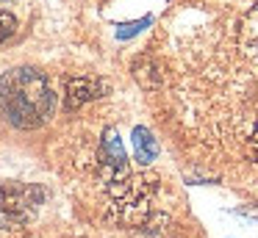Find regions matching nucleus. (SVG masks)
Instances as JSON below:
<instances>
[{"label": "nucleus", "instance_id": "1", "mask_svg": "<svg viewBox=\"0 0 258 238\" xmlns=\"http://www.w3.org/2000/svg\"><path fill=\"white\" fill-rule=\"evenodd\" d=\"M97 169L100 183L111 199L117 216L125 224H139L153 213V199H156V177L136 175L128 166V155L119 141V133L108 127L103 133L100 152H97Z\"/></svg>", "mask_w": 258, "mask_h": 238}, {"label": "nucleus", "instance_id": "2", "mask_svg": "<svg viewBox=\"0 0 258 238\" xmlns=\"http://www.w3.org/2000/svg\"><path fill=\"white\" fill-rule=\"evenodd\" d=\"M56 108L53 86L39 69L17 66L0 77V111L14 127H39L50 119Z\"/></svg>", "mask_w": 258, "mask_h": 238}, {"label": "nucleus", "instance_id": "3", "mask_svg": "<svg viewBox=\"0 0 258 238\" xmlns=\"http://www.w3.org/2000/svg\"><path fill=\"white\" fill-rule=\"evenodd\" d=\"M45 202V191L31 183H6L0 186V227L14 230L25 227Z\"/></svg>", "mask_w": 258, "mask_h": 238}, {"label": "nucleus", "instance_id": "4", "mask_svg": "<svg viewBox=\"0 0 258 238\" xmlns=\"http://www.w3.org/2000/svg\"><path fill=\"white\" fill-rule=\"evenodd\" d=\"M103 92H106V83L95 81V77H70L67 94H64V105H67V111H75L84 103H89V100L100 97Z\"/></svg>", "mask_w": 258, "mask_h": 238}, {"label": "nucleus", "instance_id": "5", "mask_svg": "<svg viewBox=\"0 0 258 238\" xmlns=\"http://www.w3.org/2000/svg\"><path fill=\"white\" fill-rule=\"evenodd\" d=\"M134 152H136V161L139 164H153L158 155V144L153 138V133L147 127H134Z\"/></svg>", "mask_w": 258, "mask_h": 238}, {"label": "nucleus", "instance_id": "6", "mask_svg": "<svg viewBox=\"0 0 258 238\" xmlns=\"http://www.w3.org/2000/svg\"><path fill=\"white\" fill-rule=\"evenodd\" d=\"M241 42H244V50L258 61V3L250 9L244 20V28H241Z\"/></svg>", "mask_w": 258, "mask_h": 238}, {"label": "nucleus", "instance_id": "7", "mask_svg": "<svg viewBox=\"0 0 258 238\" xmlns=\"http://www.w3.org/2000/svg\"><path fill=\"white\" fill-rule=\"evenodd\" d=\"M14 28H17V20H14L9 11H0V42H6L14 33Z\"/></svg>", "mask_w": 258, "mask_h": 238}, {"label": "nucleus", "instance_id": "8", "mask_svg": "<svg viewBox=\"0 0 258 238\" xmlns=\"http://www.w3.org/2000/svg\"><path fill=\"white\" fill-rule=\"evenodd\" d=\"M252 152L258 155V122H255V130H252Z\"/></svg>", "mask_w": 258, "mask_h": 238}]
</instances>
